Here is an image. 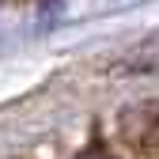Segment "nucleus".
<instances>
[{
    "mask_svg": "<svg viewBox=\"0 0 159 159\" xmlns=\"http://www.w3.org/2000/svg\"><path fill=\"white\" fill-rule=\"evenodd\" d=\"M121 133L136 148H159V102L133 106L129 114H121Z\"/></svg>",
    "mask_w": 159,
    "mask_h": 159,
    "instance_id": "obj_1",
    "label": "nucleus"
},
{
    "mask_svg": "<svg viewBox=\"0 0 159 159\" xmlns=\"http://www.w3.org/2000/svg\"><path fill=\"white\" fill-rule=\"evenodd\" d=\"M72 159H114L110 152H106V144H87L80 155H72Z\"/></svg>",
    "mask_w": 159,
    "mask_h": 159,
    "instance_id": "obj_2",
    "label": "nucleus"
}]
</instances>
